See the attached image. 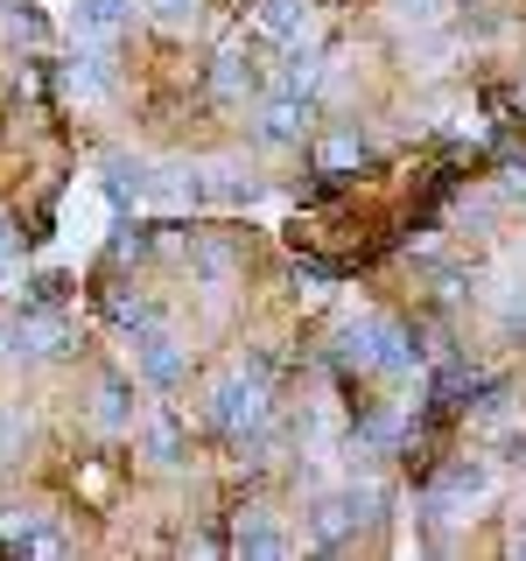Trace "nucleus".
<instances>
[{"mask_svg":"<svg viewBox=\"0 0 526 561\" xmlns=\"http://www.w3.org/2000/svg\"><path fill=\"white\" fill-rule=\"evenodd\" d=\"M323 358L338 365L344 379H408L414 373V337H408V323H400V316L358 309V316H344V323L330 330V351H323Z\"/></svg>","mask_w":526,"mask_h":561,"instance_id":"nucleus-1","label":"nucleus"},{"mask_svg":"<svg viewBox=\"0 0 526 561\" xmlns=\"http://www.w3.org/2000/svg\"><path fill=\"white\" fill-rule=\"evenodd\" d=\"M204 428L225 435V443H253V435L274 428V373H260V365H232L218 386L204 393Z\"/></svg>","mask_w":526,"mask_h":561,"instance_id":"nucleus-2","label":"nucleus"},{"mask_svg":"<svg viewBox=\"0 0 526 561\" xmlns=\"http://www.w3.org/2000/svg\"><path fill=\"white\" fill-rule=\"evenodd\" d=\"M365 162H373V140H365L358 119H323V127H309V169L323 175V183H351Z\"/></svg>","mask_w":526,"mask_h":561,"instance_id":"nucleus-3","label":"nucleus"},{"mask_svg":"<svg viewBox=\"0 0 526 561\" xmlns=\"http://www.w3.org/2000/svg\"><path fill=\"white\" fill-rule=\"evenodd\" d=\"M134 379L155 386V393H175V386L190 379V351L175 344V330L162 323V316L134 330Z\"/></svg>","mask_w":526,"mask_h":561,"instance_id":"nucleus-4","label":"nucleus"},{"mask_svg":"<svg viewBox=\"0 0 526 561\" xmlns=\"http://www.w3.org/2000/svg\"><path fill=\"white\" fill-rule=\"evenodd\" d=\"M225 548H232V554H295V548H302V534H288L274 505L253 499V505H239V513H232V534H225Z\"/></svg>","mask_w":526,"mask_h":561,"instance_id":"nucleus-5","label":"nucleus"},{"mask_svg":"<svg viewBox=\"0 0 526 561\" xmlns=\"http://www.w3.org/2000/svg\"><path fill=\"white\" fill-rule=\"evenodd\" d=\"M140 0H70V35L78 43H119L134 28Z\"/></svg>","mask_w":526,"mask_h":561,"instance_id":"nucleus-6","label":"nucleus"},{"mask_svg":"<svg viewBox=\"0 0 526 561\" xmlns=\"http://www.w3.org/2000/svg\"><path fill=\"white\" fill-rule=\"evenodd\" d=\"M134 443L155 456V470H175V463L190 456V443H183V414H175V408H140Z\"/></svg>","mask_w":526,"mask_h":561,"instance_id":"nucleus-7","label":"nucleus"},{"mask_svg":"<svg viewBox=\"0 0 526 561\" xmlns=\"http://www.w3.org/2000/svg\"><path fill=\"white\" fill-rule=\"evenodd\" d=\"M134 386H140V379H134ZM134 386H127V379H99V393H92V428H99V435H134V428H140Z\"/></svg>","mask_w":526,"mask_h":561,"instance_id":"nucleus-8","label":"nucleus"},{"mask_svg":"<svg viewBox=\"0 0 526 561\" xmlns=\"http://www.w3.org/2000/svg\"><path fill=\"white\" fill-rule=\"evenodd\" d=\"M253 28L267 43H302L316 28V0H253Z\"/></svg>","mask_w":526,"mask_h":561,"instance_id":"nucleus-9","label":"nucleus"},{"mask_svg":"<svg viewBox=\"0 0 526 561\" xmlns=\"http://www.w3.org/2000/svg\"><path fill=\"white\" fill-rule=\"evenodd\" d=\"M0 43L8 49H43L49 43V8L43 0H0Z\"/></svg>","mask_w":526,"mask_h":561,"instance_id":"nucleus-10","label":"nucleus"},{"mask_svg":"<svg viewBox=\"0 0 526 561\" xmlns=\"http://www.w3.org/2000/svg\"><path fill=\"white\" fill-rule=\"evenodd\" d=\"M484 316L505 330V337H526V280H499V288H484Z\"/></svg>","mask_w":526,"mask_h":561,"instance_id":"nucleus-11","label":"nucleus"},{"mask_svg":"<svg viewBox=\"0 0 526 561\" xmlns=\"http://www.w3.org/2000/svg\"><path fill=\"white\" fill-rule=\"evenodd\" d=\"M253 92H260V70H245L232 49L210 57V99H253Z\"/></svg>","mask_w":526,"mask_h":561,"instance_id":"nucleus-12","label":"nucleus"},{"mask_svg":"<svg viewBox=\"0 0 526 561\" xmlns=\"http://www.w3.org/2000/svg\"><path fill=\"white\" fill-rule=\"evenodd\" d=\"M140 8H155V22L175 28V35H183V28H197V0H140Z\"/></svg>","mask_w":526,"mask_h":561,"instance_id":"nucleus-13","label":"nucleus"},{"mask_svg":"<svg viewBox=\"0 0 526 561\" xmlns=\"http://www.w3.org/2000/svg\"><path fill=\"white\" fill-rule=\"evenodd\" d=\"M14 449H22V414L0 408V463H14Z\"/></svg>","mask_w":526,"mask_h":561,"instance_id":"nucleus-14","label":"nucleus"},{"mask_svg":"<svg viewBox=\"0 0 526 561\" xmlns=\"http://www.w3.org/2000/svg\"><path fill=\"white\" fill-rule=\"evenodd\" d=\"M22 239H28V232L8 218V210H0V267H8V260H22Z\"/></svg>","mask_w":526,"mask_h":561,"instance_id":"nucleus-15","label":"nucleus"}]
</instances>
